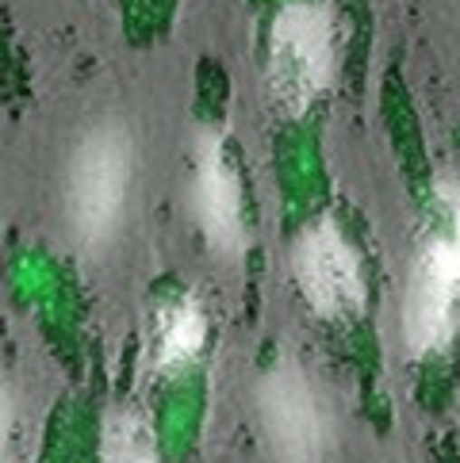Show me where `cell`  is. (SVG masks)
I'll return each mask as SVG.
<instances>
[{"mask_svg": "<svg viewBox=\"0 0 460 463\" xmlns=\"http://www.w3.org/2000/svg\"><path fill=\"white\" fill-rule=\"evenodd\" d=\"M8 440H12V394L0 383V463L8 459Z\"/></svg>", "mask_w": 460, "mask_h": 463, "instance_id": "9", "label": "cell"}, {"mask_svg": "<svg viewBox=\"0 0 460 463\" xmlns=\"http://www.w3.org/2000/svg\"><path fill=\"white\" fill-rule=\"evenodd\" d=\"M292 276L300 284V295L319 318H357L365 310V272L360 257L345 230L322 214L307 222L292 245Z\"/></svg>", "mask_w": 460, "mask_h": 463, "instance_id": "4", "label": "cell"}, {"mask_svg": "<svg viewBox=\"0 0 460 463\" xmlns=\"http://www.w3.org/2000/svg\"><path fill=\"white\" fill-rule=\"evenodd\" d=\"M334 20L315 0H292L273 15L265 89L288 119L300 115L331 89L334 80Z\"/></svg>", "mask_w": 460, "mask_h": 463, "instance_id": "3", "label": "cell"}, {"mask_svg": "<svg viewBox=\"0 0 460 463\" xmlns=\"http://www.w3.org/2000/svg\"><path fill=\"white\" fill-rule=\"evenodd\" d=\"M446 226L434 230L410 260L403 291V341L415 356L449 349L460 326V184L437 188Z\"/></svg>", "mask_w": 460, "mask_h": 463, "instance_id": "2", "label": "cell"}, {"mask_svg": "<svg viewBox=\"0 0 460 463\" xmlns=\"http://www.w3.org/2000/svg\"><path fill=\"white\" fill-rule=\"evenodd\" d=\"M257 418L273 463H322L326 410L300 364H273L257 383Z\"/></svg>", "mask_w": 460, "mask_h": 463, "instance_id": "5", "label": "cell"}, {"mask_svg": "<svg viewBox=\"0 0 460 463\" xmlns=\"http://www.w3.org/2000/svg\"><path fill=\"white\" fill-rule=\"evenodd\" d=\"M188 207H192V222L211 253L223 260H235L245 253L250 230H245L242 180L219 130H200L192 142Z\"/></svg>", "mask_w": 460, "mask_h": 463, "instance_id": "6", "label": "cell"}, {"mask_svg": "<svg viewBox=\"0 0 460 463\" xmlns=\"http://www.w3.org/2000/svg\"><path fill=\"white\" fill-rule=\"evenodd\" d=\"M101 463H166L150 421L139 410H111L101 437Z\"/></svg>", "mask_w": 460, "mask_h": 463, "instance_id": "8", "label": "cell"}, {"mask_svg": "<svg viewBox=\"0 0 460 463\" xmlns=\"http://www.w3.org/2000/svg\"><path fill=\"white\" fill-rule=\"evenodd\" d=\"M207 345V310L196 295H177V299L161 303L150 318V334H146V356L150 368L161 379H173L188 372L200 360Z\"/></svg>", "mask_w": 460, "mask_h": 463, "instance_id": "7", "label": "cell"}, {"mask_svg": "<svg viewBox=\"0 0 460 463\" xmlns=\"http://www.w3.org/2000/svg\"><path fill=\"white\" fill-rule=\"evenodd\" d=\"M135 184V142L123 123H96L73 146L62 184L65 234L85 257H101L120 238Z\"/></svg>", "mask_w": 460, "mask_h": 463, "instance_id": "1", "label": "cell"}]
</instances>
